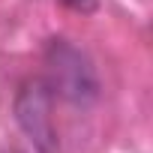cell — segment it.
Here are the masks:
<instances>
[{
	"instance_id": "obj_1",
	"label": "cell",
	"mask_w": 153,
	"mask_h": 153,
	"mask_svg": "<svg viewBox=\"0 0 153 153\" xmlns=\"http://www.w3.org/2000/svg\"><path fill=\"white\" fill-rule=\"evenodd\" d=\"M18 120L21 126L36 138L42 150H48L51 141V117H48V99L39 87H27L18 99Z\"/></svg>"
},
{
	"instance_id": "obj_2",
	"label": "cell",
	"mask_w": 153,
	"mask_h": 153,
	"mask_svg": "<svg viewBox=\"0 0 153 153\" xmlns=\"http://www.w3.org/2000/svg\"><path fill=\"white\" fill-rule=\"evenodd\" d=\"M60 3H66L69 9H81V12H90L96 6V0H60Z\"/></svg>"
},
{
	"instance_id": "obj_3",
	"label": "cell",
	"mask_w": 153,
	"mask_h": 153,
	"mask_svg": "<svg viewBox=\"0 0 153 153\" xmlns=\"http://www.w3.org/2000/svg\"><path fill=\"white\" fill-rule=\"evenodd\" d=\"M3 153H15V150H3Z\"/></svg>"
}]
</instances>
